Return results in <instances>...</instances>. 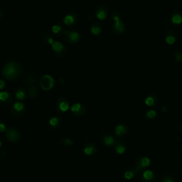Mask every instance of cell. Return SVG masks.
I'll return each mask as SVG.
<instances>
[{"label":"cell","instance_id":"cell-33","mask_svg":"<svg viewBox=\"0 0 182 182\" xmlns=\"http://www.w3.org/2000/svg\"><path fill=\"white\" fill-rule=\"evenodd\" d=\"M4 87H5V82L3 80H1V79H0V90L3 89Z\"/></svg>","mask_w":182,"mask_h":182},{"label":"cell","instance_id":"cell-35","mask_svg":"<svg viewBox=\"0 0 182 182\" xmlns=\"http://www.w3.org/2000/svg\"><path fill=\"white\" fill-rule=\"evenodd\" d=\"M163 182H174V181H172V179H167L164 180V181H163Z\"/></svg>","mask_w":182,"mask_h":182},{"label":"cell","instance_id":"cell-28","mask_svg":"<svg viewBox=\"0 0 182 182\" xmlns=\"http://www.w3.org/2000/svg\"><path fill=\"white\" fill-rule=\"evenodd\" d=\"M124 178L127 180H130L131 179H133L134 177V173L133 172H130V171H127L124 173Z\"/></svg>","mask_w":182,"mask_h":182},{"label":"cell","instance_id":"cell-2","mask_svg":"<svg viewBox=\"0 0 182 182\" xmlns=\"http://www.w3.org/2000/svg\"><path fill=\"white\" fill-rule=\"evenodd\" d=\"M54 82L55 81L52 76L48 74L44 75L40 80V85L43 91H48L52 89L54 85Z\"/></svg>","mask_w":182,"mask_h":182},{"label":"cell","instance_id":"cell-36","mask_svg":"<svg viewBox=\"0 0 182 182\" xmlns=\"http://www.w3.org/2000/svg\"><path fill=\"white\" fill-rule=\"evenodd\" d=\"M3 16V11L0 9V19Z\"/></svg>","mask_w":182,"mask_h":182},{"label":"cell","instance_id":"cell-30","mask_svg":"<svg viewBox=\"0 0 182 182\" xmlns=\"http://www.w3.org/2000/svg\"><path fill=\"white\" fill-rule=\"evenodd\" d=\"M27 80H28V83L31 84V85H34L33 84L34 83V82H36L35 78H34V76H28Z\"/></svg>","mask_w":182,"mask_h":182},{"label":"cell","instance_id":"cell-8","mask_svg":"<svg viewBox=\"0 0 182 182\" xmlns=\"http://www.w3.org/2000/svg\"><path fill=\"white\" fill-rule=\"evenodd\" d=\"M12 100V97L8 92L2 91L0 93V102L3 104H8Z\"/></svg>","mask_w":182,"mask_h":182},{"label":"cell","instance_id":"cell-26","mask_svg":"<svg viewBox=\"0 0 182 182\" xmlns=\"http://www.w3.org/2000/svg\"><path fill=\"white\" fill-rule=\"evenodd\" d=\"M97 17L98 19L104 20L105 19V17H106V14H105L104 11H100V12L97 13Z\"/></svg>","mask_w":182,"mask_h":182},{"label":"cell","instance_id":"cell-6","mask_svg":"<svg viewBox=\"0 0 182 182\" xmlns=\"http://www.w3.org/2000/svg\"><path fill=\"white\" fill-rule=\"evenodd\" d=\"M7 138L10 141H17L19 139V133H18V131L14 129H9L7 131Z\"/></svg>","mask_w":182,"mask_h":182},{"label":"cell","instance_id":"cell-14","mask_svg":"<svg viewBox=\"0 0 182 182\" xmlns=\"http://www.w3.org/2000/svg\"><path fill=\"white\" fill-rule=\"evenodd\" d=\"M113 20L115 21V28L116 29H117V30L120 31V32L123 31V24H122V23L120 21L119 17L115 16L114 18H113Z\"/></svg>","mask_w":182,"mask_h":182},{"label":"cell","instance_id":"cell-17","mask_svg":"<svg viewBox=\"0 0 182 182\" xmlns=\"http://www.w3.org/2000/svg\"><path fill=\"white\" fill-rule=\"evenodd\" d=\"M81 109H82V106L80 103H76L71 106V110L73 113H76V114H78V113H80Z\"/></svg>","mask_w":182,"mask_h":182},{"label":"cell","instance_id":"cell-7","mask_svg":"<svg viewBox=\"0 0 182 182\" xmlns=\"http://www.w3.org/2000/svg\"><path fill=\"white\" fill-rule=\"evenodd\" d=\"M66 34V38L68 41L71 42V43H76V42L78 41L80 39V35L78 32L72 31V32H67Z\"/></svg>","mask_w":182,"mask_h":182},{"label":"cell","instance_id":"cell-20","mask_svg":"<svg viewBox=\"0 0 182 182\" xmlns=\"http://www.w3.org/2000/svg\"><path fill=\"white\" fill-rule=\"evenodd\" d=\"M51 30H52L53 33L54 34H59L62 32V27L60 26H59V25H54V26H52Z\"/></svg>","mask_w":182,"mask_h":182},{"label":"cell","instance_id":"cell-10","mask_svg":"<svg viewBox=\"0 0 182 182\" xmlns=\"http://www.w3.org/2000/svg\"><path fill=\"white\" fill-rule=\"evenodd\" d=\"M115 135H117V136L121 137L124 135V134L126 133L127 132V128L124 125H122V124H118L115 127Z\"/></svg>","mask_w":182,"mask_h":182},{"label":"cell","instance_id":"cell-18","mask_svg":"<svg viewBox=\"0 0 182 182\" xmlns=\"http://www.w3.org/2000/svg\"><path fill=\"white\" fill-rule=\"evenodd\" d=\"M151 164V160L148 157H143L141 159L140 164L141 167H147L149 166V164Z\"/></svg>","mask_w":182,"mask_h":182},{"label":"cell","instance_id":"cell-38","mask_svg":"<svg viewBox=\"0 0 182 182\" xmlns=\"http://www.w3.org/2000/svg\"><path fill=\"white\" fill-rule=\"evenodd\" d=\"M1 141H0V147H1Z\"/></svg>","mask_w":182,"mask_h":182},{"label":"cell","instance_id":"cell-27","mask_svg":"<svg viewBox=\"0 0 182 182\" xmlns=\"http://www.w3.org/2000/svg\"><path fill=\"white\" fill-rule=\"evenodd\" d=\"M146 115H147V117L151 118V119H152V118H155V117H156L157 113L155 111V110H149V111L147 112V114H146Z\"/></svg>","mask_w":182,"mask_h":182},{"label":"cell","instance_id":"cell-11","mask_svg":"<svg viewBox=\"0 0 182 182\" xmlns=\"http://www.w3.org/2000/svg\"><path fill=\"white\" fill-rule=\"evenodd\" d=\"M28 93H29V95L32 98H36L38 95V90L34 85H31L29 88H28Z\"/></svg>","mask_w":182,"mask_h":182},{"label":"cell","instance_id":"cell-29","mask_svg":"<svg viewBox=\"0 0 182 182\" xmlns=\"http://www.w3.org/2000/svg\"><path fill=\"white\" fill-rule=\"evenodd\" d=\"M166 41L168 44H173L175 42V38L174 36H169L166 37Z\"/></svg>","mask_w":182,"mask_h":182},{"label":"cell","instance_id":"cell-31","mask_svg":"<svg viewBox=\"0 0 182 182\" xmlns=\"http://www.w3.org/2000/svg\"><path fill=\"white\" fill-rule=\"evenodd\" d=\"M63 142H64L66 145H71V144H73L72 141H71L70 139H64V140H63Z\"/></svg>","mask_w":182,"mask_h":182},{"label":"cell","instance_id":"cell-22","mask_svg":"<svg viewBox=\"0 0 182 182\" xmlns=\"http://www.w3.org/2000/svg\"><path fill=\"white\" fill-rule=\"evenodd\" d=\"M49 123L51 124V126L52 127H56L59 123V120L56 117H54L51 118L49 121Z\"/></svg>","mask_w":182,"mask_h":182},{"label":"cell","instance_id":"cell-1","mask_svg":"<svg viewBox=\"0 0 182 182\" xmlns=\"http://www.w3.org/2000/svg\"><path fill=\"white\" fill-rule=\"evenodd\" d=\"M1 73L3 76L7 80H15L18 78L21 74V66L18 62L11 60L4 65Z\"/></svg>","mask_w":182,"mask_h":182},{"label":"cell","instance_id":"cell-4","mask_svg":"<svg viewBox=\"0 0 182 182\" xmlns=\"http://www.w3.org/2000/svg\"><path fill=\"white\" fill-rule=\"evenodd\" d=\"M24 110V105L21 102H16L11 109V113L13 115L21 114Z\"/></svg>","mask_w":182,"mask_h":182},{"label":"cell","instance_id":"cell-32","mask_svg":"<svg viewBox=\"0 0 182 182\" xmlns=\"http://www.w3.org/2000/svg\"><path fill=\"white\" fill-rule=\"evenodd\" d=\"M6 130V127L4 125V124H3L2 122H0V132H4Z\"/></svg>","mask_w":182,"mask_h":182},{"label":"cell","instance_id":"cell-21","mask_svg":"<svg viewBox=\"0 0 182 182\" xmlns=\"http://www.w3.org/2000/svg\"><path fill=\"white\" fill-rule=\"evenodd\" d=\"M115 150L117 153H118L119 155H122V154H124V152H125V147H124L123 145L119 144V145H117L116 147Z\"/></svg>","mask_w":182,"mask_h":182},{"label":"cell","instance_id":"cell-5","mask_svg":"<svg viewBox=\"0 0 182 182\" xmlns=\"http://www.w3.org/2000/svg\"><path fill=\"white\" fill-rule=\"evenodd\" d=\"M56 107L60 111L66 112L69 108V104L63 98H58L56 102Z\"/></svg>","mask_w":182,"mask_h":182},{"label":"cell","instance_id":"cell-19","mask_svg":"<svg viewBox=\"0 0 182 182\" xmlns=\"http://www.w3.org/2000/svg\"><path fill=\"white\" fill-rule=\"evenodd\" d=\"M172 22L176 24H179L182 22V17L181 15L179 14H176L174 15L172 18Z\"/></svg>","mask_w":182,"mask_h":182},{"label":"cell","instance_id":"cell-34","mask_svg":"<svg viewBox=\"0 0 182 182\" xmlns=\"http://www.w3.org/2000/svg\"><path fill=\"white\" fill-rule=\"evenodd\" d=\"M177 59L178 60H182V54H178L177 55Z\"/></svg>","mask_w":182,"mask_h":182},{"label":"cell","instance_id":"cell-25","mask_svg":"<svg viewBox=\"0 0 182 182\" xmlns=\"http://www.w3.org/2000/svg\"><path fill=\"white\" fill-rule=\"evenodd\" d=\"M146 105L148 106H152L155 104V100L152 97H148L145 100Z\"/></svg>","mask_w":182,"mask_h":182},{"label":"cell","instance_id":"cell-12","mask_svg":"<svg viewBox=\"0 0 182 182\" xmlns=\"http://www.w3.org/2000/svg\"><path fill=\"white\" fill-rule=\"evenodd\" d=\"M26 92H25L24 89H22V88H18L16 91V92H15V97H16V98L17 100H24L25 98H26Z\"/></svg>","mask_w":182,"mask_h":182},{"label":"cell","instance_id":"cell-9","mask_svg":"<svg viewBox=\"0 0 182 182\" xmlns=\"http://www.w3.org/2000/svg\"><path fill=\"white\" fill-rule=\"evenodd\" d=\"M75 22H76V17L73 14H71L66 15L63 19V23L67 26H71L75 24Z\"/></svg>","mask_w":182,"mask_h":182},{"label":"cell","instance_id":"cell-24","mask_svg":"<svg viewBox=\"0 0 182 182\" xmlns=\"http://www.w3.org/2000/svg\"><path fill=\"white\" fill-rule=\"evenodd\" d=\"M91 32L92 34H94V35H98L101 32V29L98 26H93L91 28Z\"/></svg>","mask_w":182,"mask_h":182},{"label":"cell","instance_id":"cell-16","mask_svg":"<svg viewBox=\"0 0 182 182\" xmlns=\"http://www.w3.org/2000/svg\"><path fill=\"white\" fill-rule=\"evenodd\" d=\"M42 39H43V41L45 43H46V44L51 45L54 42L52 36H51L49 34H45L43 36V37H42Z\"/></svg>","mask_w":182,"mask_h":182},{"label":"cell","instance_id":"cell-15","mask_svg":"<svg viewBox=\"0 0 182 182\" xmlns=\"http://www.w3.org/2000/svg\"><path fill=\"white\" fill-rule=\"evenodd\" d=\"M103 142L105 145L109 147V146H112L114 144L115 139L112 136L108 135V136H105L103 137Z\"/></svg>","mask_w":182,"mask_h":182},{"label":"cell","instance_id":"cell-23","mask_svg":"<svg viewBox=\"0 0 182 182\" xmlns=\"http://www.w3.org/2000/svg\"><path fill=\"white\" fill-rule=\"evenodd\" d=\"M83 152L86 155H92L94 152V149L93 147H87L84 148Z\"/></svg>","mask_w":182,"mask_h":182},{"label":"cell","instance_id":"cell-3","mask_svg":"<svg viewBox=\"0 0 182 182\" xmlns=\"http://www.w3.org/2000/svg\"><path fill=\"white\" fill-rule=\"evenodd\" d=\"M53 51L55 53L57 56H63L66 54V49L65 46L59 41H54L51 44Z\"/></svg>","mask_w":182,"mask_h":182},{"label":"cell","instance_id":"cell-37","mask_svg":"<svg viewBox=\"0 0 182 182\" xmlns=\"http://www.w3.org/2000/svg\"><path fill=\"white\" fill-rule=\"evenodd\" d=\"M59 81L61 82V83H63V80L62 78H59Z\"/></svg>","mask_w":182,"mask_h":182},{"label":"cell","instance_id":"cell-13","mask_svg":"<svg viewBox=\"0 0 182 182\" xmlns=\"http://www.w3.org/2000/svg\"><path fill=\"white\" fill-rule=\"evenodd\" d=\"M142 176L144 180H146V181H150V180H152L155 177V174H154V172L152 171L147 170L145 172H144Z\"/></svg>","mask_w":182,"mask_h":182}]
</instances>
